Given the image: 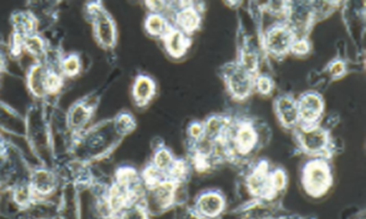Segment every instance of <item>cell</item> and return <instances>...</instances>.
Wrapping results in <instances>:
<instances>
[{
    "label": "cell",
    "instance_id": "26",
    "mask_svg": "<svg viewBox=\"0 0 366 219\" xmlns=\"http://www.w3.org/2000/svg\"><path fill=\"white\" fill-rule=\"evenodd\" d=\"M27 47L33 54H39V53H41L42 44H41L40 40L38 38L33 37V38L27 39Z\"/></svg>",
    "mask_w": 366,
    "mask_h": 219
},
{
    "label": "cell",
    "instance_id": "28",
    "mask_svg": "<svg viewBox=\"0 0 366 219\" xmlns=\"http://www.w3.org/2000/svg\"><path fill=\"white\" fill-rule=\"evenodd\" d=\"M274 219H315V218H313V217L288 216V217H280V218H274Z\"/></svg>",
    "mask_w": 366,
    "mask_h": 219
},
{
    "label": "cell",
    "instance_id": "27",
    "mask_svg": "<svg viewBox=\"0 0 366 219\" xmlns=\"http://www.w3.org/2000/svg\"><path fill=\"white\" fill-rule=\"evenodd\" d=\"M203 124L195 123L190 127V136L195 140H199L203 136Z\"/></svg>",
    "mask_w": 366,
    "mask_h": 219
},
{
    "label": "cell",
    "instance_id": "3",
    "mask_svg": "<svg viewBox=\"0 0 366 219\" xmlns=\"http://www.w3.org/2000/svg\"><path fill=\"white\" fill-rule=\"evenodd\" d=\"M254 75L241 66L239 62L229 63L223 68V79L225 86L233 98L245 100L254 90Z\"/></svg>",
    "mask_w": 366,
    "mask_h": 219
},
{
    "label": "cell",
    "instance_id": "23",
    "mask_svg": "<svg viewBox=\"0 0 366 219\" xmlns=\"http://www.w3.org/2000/svg\"><path fill=\"white\" fill-rule=\"evenodd\" d=\"M63 70L67 75H75L79 70V61L75 57H71L63 64Z\"/></svg>",
    "mask_w": 366,
    "mask_h": 219
},
{
    "label": "cell",
    "instance_id": "13",
    "mask_svg": "<svg viewBox=\"0 0 366 219\" xmlns=\"http://www.w3.org/2000/svg\"><path fill=\"white\" fill-rule=\"evenodd\" d=\"M97 36L101 43L110 47L114 42V29L112 21L106 17V15L100 16L97 23Z\"/></svg>",
    "mask_w": 366,
    "mask_h": 219
},
{
    "label": "cell",
    "instance_id": "4",
    "mask_svg": "<svg viewBox=\"0 0 366 219\" xmlns=\"http://www.w3.org/2000/svg\"><path fill=\"white\" fill-rule=\"evenodd\" d=\"M296 35L290 25L284 21L272 25L265 34V47L274 57H284L291 52Z\"/></svg>",
    "mask_w": 366,
    "mask_h": 219
},
{
    "label": "cell",
    "instance_id": "21",
    "mask_svg": "<svg viewBox=\"0 0 366 219\" xmlns=\"http://www.w3.org/2000/svg\"><path fill=\"white\" fill-rule=\"evenodd\" d=\"M121 219H148L147 212L140 206L130 207L123 213Z\"/></svg>",
    "mask_w": 366,
    "mask_h": 219
},
{
    "label": "cell",
    "instance_id": "7",
    "mask_svg": "<svg viewBox=\"0 0 366 219\" xmlns=\"http://www.w3.org/2000/svg\"><path fill=\"white\" fill-rule=\"evenodd\" d=\"M277 119L286 129L294 130L300 126L297 102L288 94L277 96L274 102Z\"/></svg>",
    "mask_w": 366,
    "mask_h": 219
},
{
    "label": "cell",
    "instance_id": "25",
    "mask_svg": "<svg viewBox=\"0 0 366 219\" xmlns=\"http://www.w3.org/2000/svg\"><path fill=\"white\" fill-rule=\"evenodd\" d=\"M87 112L83 107H78L75 110L74 114H73V123L75 125H80L83 124V122L86 120Z\"/></svg>",
    "mask_w": 366,
    "mask_h": 219
},
{
    "label": "cell",
    "instance_id": "9",
    "mask_svg": "<svg viewBox=\"0 0 366 219\" xmlns=\"http://www.w3.org/2000/svg\"><path fill=\"white\" fill-rule=\"evenodd\" d=\"M175 186L171 181H161L152 186L150 193V205L154 211L164 210L173 201Z\"/></svg>",
    "mask_w": 366,
    "mask_h": 219
},
{
    "label": "cell",
    "instance_id": "5",
    "mask_svg": "<svg viewBox=\"0 0 366 219\" xmlns=\"http://www.w3.org/2000/svg\"><path fill=\"white\" fill-rule=\"evenodd\" d=\"M247 188L255 198L270 201L277 195L273 185L272 171L269 170L267 162H261L247 177Z\"/></svg>",
    "mask_w": 366,
    "mask_h": 219
},
{
    "label": "cell",
    "instance_id": "19",
    "mask_svg": "<svg viewBox=\"0 0 366 219\" xmlns=\"http://www.w3.org/2000/svg\"><path fill=\"white\" fill-rule=\"evenodd\" d=\"M34 185L39 192L45 193L51 190L53 187V179L49 177V173L40 171L36 173V177L34 179Z\"/></svg>",
    "mask_w": 366,
    "mask_h": 219
},
{
    "label": "cell",
    "instance_id": "11",
    "mask_svg": "<svg viewBox=\"0 0 366 219\" xmlns=\"http://www.w3.org/2000/svg\"><path fill=\"white\" fill-rule=\"evenodd\" d=\"M201 15L199 12L193 7L183 8L177 15V23L184 34L193 33L199 29L201 25Z\"/></svg>",
    "mask_w": 366,
    "mask_h": 219
},
{
    "label": "cell",
    "instance_id": "16",
    "mask_svg": "<svg viewBox=\"0 0 366 219\" xmlns=\"http://www.w3.org/2000/svg\"><path fill=\"white\" fill-rule=\"evenodd\" d=\"M174 161L171 153L166 149H161L154 155V168L158 170L163 171L170 170V168L173 165Z\"/></svg>",
    "mask_w": 366,
    "mask_h": 219
},
{
    "label": "cell",
    "instance_id": "20",
    "mask_svg": "<svg viewBox=\"0 0 366 219\" xmlns=\"http://www.w3.org/2000/svg\"><path fill=\"white\" fill-rule=\"evenodd\" d=\"M273 185L276 192L284 190L286 186V175L282 169H274L272 171Z\"/></svg>",
    "mask_w": 366,
    "mask_h": 219
},
{
    "label": "cell",
    "instance_id": "17",
    "mask_svg": "<svg viewBox=\"0 0 366 219\" xmlns=\"http://www.w3.org/2000/svg\"><path fill=\"white\" fill-rule=\"evenodd\" d=\"M254 88L260 94H270L274 88V83L268 75H257L254 78Z\"/></svg>",
    "mask_w": 366,
    "mask_h": 219
},
{
    "label": "cell",
    "instance_id": "10",
    "mask_svg": "<svg viewBox=\"0 0 366 219\" xmlns=\"http://www.w3.org/2000/svg\"><path fill=\"white\" fill-rule=\"evenodd\" d=\"M165 45L167 52L171 56L178 58L185 54L190 45V41L183 31L179 29H171L165 36Z\"/></svg>",
    "mask_w": 366,
    "mask_h": 219
},
{
    "label": "cell",
    "instance_id": "14",
    "mask_svg": "<svg viewBox=\"0 0 366 219\" xmlns=\"http://www.w3.org/2000/svg\"><path fill=\"white\" fill-rule=\"evenodd\" d=\"M146 29L152 36L165 37L171 29L168 27L167 21L161 15L154 14L146 21Z\"/></svg>",
    "mask_w": 366,
    "mask_h": 219
},
{
    "label": "cell",
    "instance_id": "15",
    "mask_svg": "<svg viewBox=\"0 0 366 219\" xmlns=\"http://www.w3.org/2000/svg\"><path fill=\"white\" fill-rule=\"evenodd\" d=\"M47 75H45L43 70L40 67L34 68L32 72L31 77H29V86L32 90L36 94H42L47 92L45 90V79Z\"/></svg>",
    "mask_w": 366,
    "mask_h": 219
},
{
    "label": "cell",
    "instance_id": "12",
    "mask_svg": "<svg viewBox=\"0 0 366 219\" xmlns=\"http://www.w3.org/2000/svg\"><path fill=\"white\" fill-rule=\"evenodd\" d=\"M154 83L147 77H138L134 86V96L138 105H145L154 94Z\"/></svg>",
    "mask_w": 366,
    "mask_h": 219
},
{
    "label": "cell",
    "instance_id": "6",
    "mask_svg": "<svg viewBox=\"0 0 366 219\" xmlns=\"http://www.w3.org/2000/svg\"><path fill=\"white\" fill-rule=\"evenodd\" d=\"M300 125H318L324 112V101L318 92L302 94L297 101Z\"/></svg>",
    "mask_w": 366,
    "mask_h": 219
},
{
    "label": "cell",
    "instance_id": "22",
    "mask_svg": "<svg viewBox=\"0 0 366 219\" xmlns=\"http://www.w3.org/2000/svg\"><path fill=\"white\" fill-rule=\"evenodd\" d=\"M346 65L343 61L335 60L328 65V74L333 78H341L345 74Z\"/></svg>",
    "mask_w": 366,
    "mask_h": 219
},
{
    "label": "cell",
    "instance_id": "2",
    "mask_svg": "<svg viewBox=\"0 0 366 219\" xmlns=\"http://www.w3.org/2000/svg\"><path fill=\"white\" fill-rule=\"evenodd\" d=\"M302 183L304 190L312 197L324 196L333 185V173L326 159L308 161L302 169Z\"/></svg>",
    "mask_w": 366,
    "mask_h": 219
},
{
    "label": "cell",
    "instance_id": "24",
    "mask_svg": "<svg viewBox=\"0 0 366 219\" xmlns=\"http://www.w3.org/2000/svg\"><path fill=\"white\" fill-rule=\"evenodd\" d=\"M134 122L132 116H123L119 121V128L123 132L130 131V130L134 129Z\"/></svg>",
    "mask_w": 366,
    "mask_h": 219
},
{
    "label": "cell",
    "instance_id": "18",
    "mask_svg": "<svg viewBox=\"0 0 366 219\" xmlns=\"http://www.w3.org/2000/svg\"><path fill=\"white\" fill-rule=\"evenodd\" d=\"M310 44L306 37H296L294 42H293L292 47H291V52L295 56H306L310 53Z\"/></svg>",
    "mask_w": 366,
    "mask_h": 219
},
{
    "label": "cell",
    "instance_id": "8",
    "mask_svg": "<svg viewBox=\"0 0 366 219\" xmlns=\"http://www.w3.org/2000/svg\"><path fill=\"white\" fill-rule=\"evenodd\" d=\"M197 209L204 218H217L225 211V196L217 190L207 191L197 198Z\"/></svg>",
    "mask_w": 366,
    "mask_h": 219
},
{
    "label": "cell",
    "instance_id": "1",
    "mask_svg": "<svg viewBox=\"0 0 366 219\" xmlns=\"http://www.w3.org/2000/svg\"><path fill=\"white\" fill-rule=\"evenodd\" d=\"M295 138L300 149L316 159H328L332 153V139L326 127L318 125H300L294 129Z\"/></svg>",
    "mask_w": 366,
    "mask_h": 219
}]
</instances>
